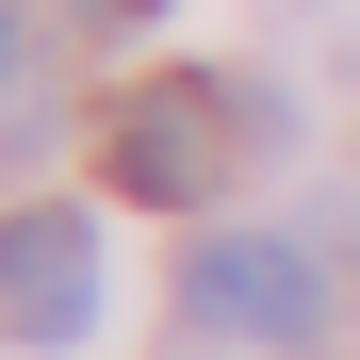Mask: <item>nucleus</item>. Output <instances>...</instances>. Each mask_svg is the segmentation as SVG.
I'll return each instance as SVG.
<instances>
[{
  "instance_id": "nucleus-1",
  "label": "nucleus",
  "mask_w": 360,
  "mask_h": 360,
  "mask_svg": "<svg viewBox=\"0 0 360 360\" xmlns=\"http://www.w3.org/2000/svg\"><path fill=\"white\" fill-rule=\"evenodd\" d=\"M246 131H262L246 82H213V66H148V82L98 98V180H115L131 213H197L213 180L246 164Z\"/></svg>"
},
{
  "instance_id": "nucleus-2",
  "label": "nucleus",
  "mask_w": 360,
  "mask_h": 360,
  "mask_svg": "<svg viewBox=\"0 0 360 360\" xmlns=\"http://www.w3.org/2000/svg\"><path fill=\"white\" fill-rule=\"evenodd\" d=\"M180 311L213 344H328V262L278 246V229H213V246L180 262Z\"/></svg>"
},
{
  "instance_id": "nucleus-3",
  "label": "nucleus",
  "mask_w": 360,
  "mask_h": 360,
  "mask_svg": "<svg viewBox=\"0 0 360 360\" xmlns=\"http://www.w3.org/2000/svg\"><path fill=\"white\" fill-rule=\"evenodd\" d=\"M82 311H98V229L82 213H0V328L82 344Z\"/></svg>"
},
{
  "instance_id": "nucleus-4",
  "label": "nucleus",
  "mask_w": 360,
  "mask_h": 360,
  "mask_svg": "<svg viewBox=\"0 0 360 360\" xmlns=\"http://www.w3.org/2000/svg\"><path fill=\"white\" fill-rule=\"evenodd\" d=\"M0 82H17V0H0Z\"/></svg>"
},
{
  "instance_id": "nucleus-5",
  "label": "nucleus",
  "mask_w": 360,
  "mask_h": 360,
  "mask_svg": "<svg viewBox=\"0 0 360 360\" xmlns=\"http://www.w3.org/2000/svg\"><path fill=\"white\" fill-rule=\"evenodd\" d=\"M98 17H164V0H98Z\"/></svg>"
}]
</instances>
